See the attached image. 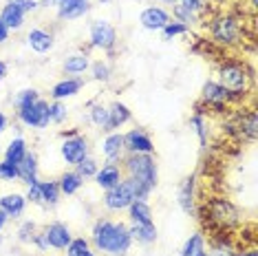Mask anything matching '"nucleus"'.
Returning <instances> with one entry per match:
<instances>
[{
	"instance_id": "6ab92c4d",
	"label": "nucleus",
	"mask_w": 258,
	"mask_h": 256,
	"mask_svg": "<svg viewBox=\"0 0 258 256\" xmlns=\"http://www.w3.org/2000/svg\"><path fill=\"white\" fill-rule=\"evenodd\" d=\"M82 86H84V80L82 78H64L57 84H53V89H51V97L57 100V102L69 100V97L78 95Z\"/></svg>"
},
{
	"instance_id": "c03bdc74",
	"label": "nucleus",
	"mask_w": 258,
	"mask_h": 256,
	"mask_svg": "<svg viewBox=\"0 0 258 256\" xmlns=\"http://www.w3.org/2000/svg\"><path fill=\"white\" fill-rule=\"evenodd\" d=\"M9 40V29H7V25H5L3 20H0V44H5Z\"/></svg>"
},
{
	"instance_id": "72a5a7b5",
	"label": "nucleus",
	"mask_w": 258,
	"mask_h": 256,
	"mask_svg": "<svg viewBox=\"0 0 258 256\" xmlns=\"http://www.w3.org/2000/svg\"><path fill=\"white\" fill-rule=\"evenodd\" d=\"M40 100V93L36 89H25V91H20V93H16V97H14V106L16 108H25V106H31L33 102H38Z\"/></svg>"
},
{
	"instance_id": "f03ea898",
	"label": "nucleus",
	"mask_w": 258,
	"mask_h": 256,
	"mask_svg": "<svg viewBox=\"0 0 258 256\" xmlns=\"http://www.w3.org/2000/svg\"><path fill=\"white\" fill-rule=\"evenodd\" d=\"M201 221L210 228L214 236H227L234 228H238L243 223V214H240L238 206L234 201H230L227 197H212L205 199L199 208Z\"/></svg>"
},
{
	"instance_id": "4468645a",
	"label": "nucleus",
	"mask_w": 258,
	"mask_h": 256,
	"mask_svg": "<svg viewBox=\"0 0 258 256\" xmlns=\"http://www.w3.org/2000/svg\"><path fill=\"white\" fill-rule=\"evenodd\" d=\"M102 155L106 157V161H113V164H121L126 155L124 148V135L121 133H108L106 139L102 142Z\"/></svg>"
},
{
	"instance_id": "aec40b11",
	"label": "nucleus",
	"mask_w": 258,
	"mask_h": 256,
	"mask_svg": "<svg viewBox=\"0 0 258 256\" xmlns=\"http://www.w3.org/2000/svg\"><path fill=\"white\" fill-rule=\"evenodd\" d=\"M27 42L29 46H31V51H36V53H49L51 49H53L55 40L53 36H51L49 31H44V29H31V31L27 33Z\"/></svg>"
},
{
	"instance_id": "4c0bfd02",
	"label": "nucleus",
	"mask_w": 258,
	"mask_h": 256,
	"mask_svg": "<svg viewBox=\"0 0 258 256\" xmlns=\"http://www.w3.org/2000/svg\"><path fill=\"white\" fill-rule=\"evenodd\" d=\"M38 232V225L33 223V221H25V223L18 228V232H16V238H18L20 243H31L33 236H36Z\"/></svg>"
},
{
	"instance_id": "473e14b6",
	"label": "nucleus",
	"mask_w": 258,
	"mask_h": 256,
	"mask_svg": "<svg viewBox=\"0 0 258 256\" xmlns=\"http://www.w3.org/2000/svg\"><path fill=\"white\" fill-rule=\"evenodd\" d=\"M190 31L185 25H181V22L177 20H170L166 27L161 29V38L166 40V42H170V40H174V38H179V36H185V33Z\"/></svg>"
},
{
	"instance_id": "f3484780",
	"label": "nucleus",
	"mask_w": 258,
	"mask_h": 256,
	"mask_svg": "<svg viewBox=\"0 0 258 256\" xmlns=\"http://www.w3.org/2000/svg\"><path fill=\"white\" fill-rule=\"evenodd\" d=\"M0 210L7 214L9 219H18L27 210V197L20 192H11V195L0 197Z\"/></svg>"
},
{
	"instance_id": "20e7f679",
	"label": "nucleus",
	"mask_w": 258,
	"mask_h": 256,
	"mask_svg": "<svg viewBox=\"0 0 258 256\" xmlns=\"http://www.w3.org/2000/svg\"><path fill=\"white\" fill-rule=\"evenodd\" d=\"M124 177L133 183L137 199H148L157 185V164L152 155H124L121 159Z\"/></svg>"
},
{
	"instance_id": "e433bc0d",
	"label": "nucleus",
	"mask_w": 258,
	"mask_h": 256,
	"mask_svg": "<svg viewBox=\"0 0 258 256\" xmlns=\"http://www.w3.org/2000/svg\"><path fill=\"white\" fill-rule=\"evenodd\" d=\"M49 115H51V124H62V121L69 117V110L64 106V102L53 100L49 104Z\"/></svg>"
},
{
	"instance_id": "2f4dec72",
	"label": "nucleus",
	"mask_w": 258,
	"mask_h": 256,
	"mask_svg": "<svg viewBox=\"0 0 258 256\" xmlns=\"http://www.w3.org/2000/svg\"><path fill=\"white\" fill-rule=\"evenodd\" d=\"M89 119L93 126L102 128V131H108V106H104V104H91Z\"/></svg>"
},
{
	"instance_id": "393cba45",
	"label": "nucleus",
	"mask_w": 258,
	"mask_h": 256,
	"mask_svg": "<svg viewBox=\"0 0 258 256\" xmlns=\"http://www.w3.org/2000/svg\"><path fill=\"white\" fill-rule=\"evenodd\" d=\"M18 179H22L25 183L38 179V157L33 153H27V157L18 164Z\"/></svg>"
},
{
	"instance_id": "a878e982",
	"label": "nucleus",
	"mask_w": 258,
	"mask_h": 256,
	"mask_svg": "<svg viewBox=\"0 0 258 256\" xmlns=\"http://www.w3.org/2000/svg\"><path fill=\"white\" fill-rule=\"evenodd\" d=\"M57 185H60V192H62V195L71 197V195H75V192H80V188L84 185V179H82L75 170H69V172H64L62 177H60Z\"/></svg>"
},
{
	"instance_id": "ddd939ff",
	"label": "nucleus",
	"mask_w": 258,
	"mask_h": 256,
	"mask_svg": "<svg viewBox=\"0 0 258 256\" xmlns=\"http://www.w3.org/2000/svg\"><path fill=\"white\" fill-rule=\"evenodd\" d=\"M139 22H142V27L146 31H161L170 22V14L163 7L152 5V7H146L142 14H139Z\"/></svg>"
},
{
	"instance_id": "0eeeda50",
	"label": "nucleus",
	"mask_w": 258,
	"mask_h": 256,
	"mask_svg": "<svg viewBox=\"0 0 258 256\" xmlns=\"http://www.w3.org/2000/svg\"><path fill=\"white\" fill-rule=\"evenodd\" d=\"M18 119L22 126L27 128H46L51 124V115H49V102L40 97L38 102H33L31 106H25L18 110Z\"/></svg>"
},
{
	"instance_id": "a19ab883",
	"label": "nucleus",
	"mask_w": 258,
	"mask_h": 256,
	"mask_svg": "<svg viewBox=\"0 0 258 256\" xmlns=\"http://www.w3.org/2000/svg\"><path fill=\"white\" fill-rule=\"evenodd\" d=\"M27 203H33V206H42V192H40V179L27 183Z\"/></svg>"
},
{
	"instance_id": "603ef678",
	"label": "nucleus",
	"mask_w": 258,
	"mask_h": 256,
	"mask_svg": "<svg viewBox=\"0 0 258 256\" xmlns=\"http://www.w3.org/2000/svg\"><path fill=\"white\" fill-rule=\"evenodd\" d=\"M84 256H95V252H93V249H91V252H86Z\"/></svg>"
},
{
	"instance_id": "ea45409f",
	"label": "nucleus",
	"mask_w": 258,
	"mask_h": 256,
	"mask_svg": "<svg viewBox=\"0 0 258 256\" xmlns=\"http://www.w3.org/2000/svg\"><path fill=\"white\" fill-rule=\"evenodd\" d=\"M0 179L3 181H16L18 179V164H11L7 159L0 161Z\"/></svg>"
},
{
	"instance_id": "5701e85b",
	"label": "nucleus",
	"mask_w": 258,
	"mask_h": 256,
	"mask_svg": "<svg viewBox=\"0 0 258 256\" xmlns=\"http://www.w3.org/2000/svg\"><path fill=\"white\" fill-rule=\"evenodd\" d=\"M190 126L195 128V133H197V137H199V144H201V148H208V142H210V133H208V113L197 106L195 115L190 117Z\"/></svg>"
},
{
	"instance_id": "9b49d317",
	"label": "nucleus",
	"mask_w": 258,
	"mask_h": 256,
	"mask_svg": "<svg viewBox=\"0 0 258 256\" xmlns=\"http://www.w3.org/2000/svg\"><path fill=\"white\" fill-rule=\"evenodd\" d=\"M42 234L46 238V243H49L51 249H67V245L71 243V230H69V225H64L62 221H53V223L44 225Z\"/></svg>"
},
{
	"instance_id": "2eb2a0df",
	"label": "nucleus",
	"mask_w": 258,
	"mask_h": 256,
	"mask_svg": "<svg viewBox=\"0 0 258 256\" xmlns=\"http://www.w3.org/2000/svg\"><path fill=\"white\" fill-rule=\"evenodd\" d=\"M177 201L181 206V210L185 214H195L197 212V177L183 179V183L179 185V195H177Z\"/></svg>"
},
{
	"instance_id": "4be33fe9",
	"label": "nucleus",
	"mask_w": 258,
	"mask_h": 256,
	"mask_svg": "<svg viewBox=\"0 0 258 256\" xmlns=\"http://www.w3.org/2000/svg\"><path fill=\"white\" fill-rule=\"evenodd\" d=\"M131 117H133V113H131V108H128L124 102H113L108 106V133H113L115 128L128 124Z\"/></svg>"
},
{
	"instance_id": "6e6552de",
	"label": "nucleus",
	"mask_w": 258,
	"mask_h": 256,
	"mask_svg": "<svg viewBox=\"0 0 258 256\" xmlns=\"http://www.w3.org/2000/svg\"><path fill=\"white\" fill-rule=\"evenodd\" d=\"M91 46L93 49H102V51H113L117 44V31L108 20H95L91 25L89 31Z\"/></svg>"
},
{
	"instance_id": "58836bf2",
	"label": "nucleus",
	"mask_w": 258,
	"mask_h": 256,
	"mask_svg": "<svg viewBox=\"0 0 258 256\" xmlns=\"http://www.w3.org/2000/svg\"><path fill=\"white\" fill-rule=\"evenodd\" d=\"M91 71H93V78H95L97 82H108L110 80V67H108V62H104V60L93 62Z\"/></svg>"
},
{
	"instance_id": "de8ad7c7",
	"label": "nucleus",
	"mask_w": 258,
	"mask_h": 256,
	"mask_svg": "<svg viewBox=\"0 0 258 256\" xmlns=\"http://www.w3.org/2000/svg\"><path fill=\"white\" fill-rule=\"evenodd\" d=\"M5 75H7V64L0 60V80H5Z\"/></svg>"
},
{
	"instance_id": "423d86ee",
	"label": "nucleus",
	"mask_w": 258,
	"mask_h": 256,
	"mask_svg": "<svg viewBox=\"0 0 258 256\" xmlns=\"http://www.w3.org/2000/svg\"><path fill=\"white\" fill-rule=\"evenodd\" d=\"M137 199L135 197V190H133V183L124 177L115 188H110L104 192V206L106 210L110 212H119V210H128V206Z\"/></svg>"
},
{
	"instance_id": "cd10ccee",
	"label": "nucleus",
	"mask_w": 258,
	"mask_h": 256,
	"mask_svg": "<svg viewBox=\"0 0 258 256\" xmlns=\"http://www.w3.org/2000/svg\"><path fill=\"white\" fill-rule=\"evenodd\" d=\"M27 153H29L27 142L22 137H16V139H11L7 150H5V159L11 161V164H20V161L27 157Z\"/></svg>"
},
{
	"instance_id": "412c9836",
	"label": "nucleus",
	"mask_w": 258,
	"mask_h": 256,
	"mask_svg": "<svg viewBox=\"0 0 258 256\" xmlns=\"http://www.w3.org/2000/svg\"><path fill=\"white\" fill-rule=\"evenodd\" d=\"M25 16H27L25 11H22L16 3H11V0L3 7V11H0V20L7 25L9 31H11V29H14V31L22 29V25H25Z\"/></svg>"
},
{
	"instance_id": "dca6fc26",
	"label": "nucleus",
	"mask_w": 258,
	"mask_h": 256,
	"mask_svg": "<svg viewBox=\"0 0 258 256\" xmlns=\"http://www.w3.org/2000/svg\"><path fill=\"white\" fill-rule=\"evenodd\" d=\"M91 11V0H60L57 18L60 20H78Z\"/></svg>"
},
{
	"instance_id": "79ce46f5",
	"label": "nucleus",
	"mask_w": 258,
	"mask_h": 256,
	"mask_svg": "<svg viewBox=\"0 0 258 256\" xmlns=\"http://www.w3.org/2000/svg\"><path fill=\"white\" fill-rule=\"evenodd\" d=\"M11 3H16L18 7L25 11V14H31V11H36L40 5H38V0H11Z\"/></svg>"
},
{
	"instance_id": "37998d69",
	"label": "nucleus",
	"mask_w": 258,
	"mask_h": 256,
	"mask_svg": "<svg viewBox=\"0 0 258 256\" xmlns=\"http://www.w3.org/2000/svg\"><path fill=\"white\" fill-rule=\"evenodd\" d=\"M33 245H36L40 252H46V249H49V243H46V238H44V234L42 232H36V236H33Z\"/></svg>"
},
{
	"instance_id": "f8f14e48",
	"label": "nucleus",
	"mask_w": 258,
	"mask_h": 256,
	"mask_svg": "<svg viewBox=\"0 0 258 256\" xmlns=\"http://www.w3.org/2000/svg\"><path fill=\"white\" fill-rule=\"evenodd\" d=\"M93 179H95V183L102 190H110V188H115L121 179H124V168H121V164L106 161L102 168H97V172H95V177Z\"/></svg>"
},
{
	"instance_id": "7ed1b4c3",
	"label": "nucleus",
	"mask_w": 258,
	"mask_h": 256,
	"mask_svg": "<svg viewBox=\"0 0 258 256\" xmlns=\"http://www.w3.org/2000/svg\"><path fill=\"white\" fill-rule=\"evenodd\" d=\"M91 241L99 252L108 256H126L133 245L131 230L121 221H110V219H99L93 225Z\"/></svg>"
},
{
	"instance_id": "c9c22d12",
	"label": "nucleus",
	"mask_w": 258,
	"mask_h": 256,
	"mask_svg": "<svg viewBox=\"0 0 258 256\" xmlns=\"http://www.w3.org/2000/svg\"><path fill=\"white\" fill-rule=\"evenodd\" d=\"M97 168L99 166H97V161L93 159V157H84V159L75 166V172H78L82 179H93L95 177V172H97Z\"/></svg>"
},
{
	"instance_id": "864d4df0",
	"label": "nucleus",
	"mask_w": 258,
	"mask_h": 256,
	"mask_svg": "<svg viewBox=\"0 0 258 256\" xmlns=\"http://www.w3.org/2000/svg\"><path fill=\"white\" fill-rule=\"evenodd\" d=\"M201 256H210V254H208V252H203V254H201Z\"/></svg>"
},
{
	"instance_id": "8fccbe9b",
	"label": "nucleus",
	"mask_w": 258,
	"mask_h": 256,
	"mask_svg": "<svg viewBox=\"0 0 258 256\" xmlns=\"http://www.w3.org/2000/svg\"><path fill=\"white\" fill-rule=\"evenodd\" d=\"M161 3H163V5H177L179 0H161Z\"/></svg>"
},
{
	"instance_id": "49530a36",
	"label": "nucleus",
	"mask_w": 258,
	"mask_h": 256,
	"mask_svg": "<svg viewBox=\"0 0 258 256\" xmlns=\"http://www.w3.org/2000/svg\"><path fill=\"white\" fill-rule=\"evenodd\" d=\"M7 221H9V217H7V214H5L3 210H0V232H3V228L7 225Z\"/></svg>"
},
{
	"instance_id": "a18cd8bd",
	"label": "nucleus",
	"mask_w": 258,
	"mask_h": 256,
	"mask_svg": "<svg viewBox=\"0 0 258 256\" xmlns=\"http://www.w3.org/2000/svg\"><path fill=\"white\" fill-rule=\"evenodd\" d=\"M7 124H9L7 115H5V113H0V135H3V133H5V128H7Z\"/></svg>"
},
{
	"instance_id": "f704fd0d",
	"label": "nucleus",
	"mask_w": 258,
	"mask_h": 256,
	"mask_svg": "<svg viewBox=\"0 0 258 256\" xmlns=\"http://www.w3.org/2000/svg\"><path fill=\"white\" fill-rule=\"evenodd\" d=\"M86 252H91V241L84 236L71 238V243L67 245V256H84Z\"/></svg>"
},
{
	"instance_id": "c756f323",
	"label": "nucleus",
	"mask_w": 258,
	"mask_h": 256,
	"mask_svg": "<svg viewBox=\"0 0 258 256\" xmlns=\"http://www.w3.org/2000/svg\"><path fill=\"white\" fill-rule=\"evenodd\" d=\"M40 192H42V206L46 208H55L57 201H60V185L57 181H40Z\"/></svg>"
},
{
	"instance_id": "c85d7f7f",
	"label": "nucleus",
	"mask_w": 258,
	"mask_h": 256,
	"mask_svg": "<svg viewBox=\"0 0 258 256\" xmlns=\"http://www.w3.org/2000/svg\"><path fill=\"white\" fill-rule=\"evenodd\" d=\"M205 252V236L201 232H195V234L187 236V241L183 243L179 256H201Z\"/></svg>"
},
{
	"instance_id": "a211bd4d",
	"label": "nucleus",
	"mask_w": 258,
	"mask_h": 256,
	"mask_svg": "<svg viewBox=\"0 0 258 256\" xmlns=\"http://www.w3.org/2000/svg\"><path fill=\"white\" fill-rule=\"evenodd\" d=\"M128 219H131L133 225H150V223H155L150 203L146 199H135L131 206H128Z\"/></svg>"
},
{
	"instance_id": "09e8293b",
	"label": "nucleus",
	"mask_w": 258,
	"mask_h": 256,
	"mask_svg": "<svg viewBox=\"0 0 258 256\" xmlns=\"http://www.w3.org/2000/svg\"><path fill=\"white\" fill-rule=\"evenodd\" d=\"M42 5H44V7H57V5H60V0H42Z\"/></svg>"
},
{
	"instance_id": "39448f33",
	"label": "nucleus",
	"mask_w": 258,
	"mask_h": 256,
	"mask_svg": "<svg viewBox=\"0 0 258 256\" xmlns=\"http://www.w3.org/2000/svg\"><path fill=\"white\" fill-rule=\"evenodd\" d=\"M245 38V22L236 14H212L210 16V42L219 49L238 46Z\"/></svg>"
},
{
	"instance_id": "3c124183",
	"label": "nucleus",
	"mask_w": 258,
	"mask_h": 256,
	"mask_svg": "<svg viewBox=\"0 0 258 256\" xmlns=\"http://www.w3.org/2000/svg\"><path fill=\"white\" fill-rule=\"evenodd\" d=\"M97 3H102V5H108V3H113V0H97Z\"/></svg>"
},
{
	"instance_id": "b1692460",
	"label": "nucleus",
	"mask_w": 258,
	"mask_h": 256,
	"mask_svg": "<svg viewBox=\"0 0 258 256\" xmlns=\"http://www.w3.org/2000/svg\"><path fill=\"white\" fill-rule=\"evenodd\" d=\"M89 69H91V60L86 53H73L64 60V73L73 75V78H78V75L89 71Z\"/></svg>"
},
{
	"instance_id": "1a4fd4ad",
	"label": "nucleus",
	"mask_w": 258,
	"mask_h": 256,
	"mask_svg": "<svg viewBox=\"0 0 258 256\" xmlns=\"http://www.w3.org/2000/svg\"><path fill=\"white\" fill-rule=\"evenodd\" d=\"M89 139H86L84 135H69L67 139L62 142V146H60V155H62V159L67 161V164H71V166H78L84 157H89Z\"/></svg>"
},
{
	"instance_id": "7c9ffc66",
	"label": "nucleus",
	"mask_w": 258,
	"mask_h": 256,
	"mask_svg": "<svg viewBox=\"0 0 258 256\" xmlns=\"http://www.w3.org/2000/svg\"><path fill=\"white\" fill-rule=\"evenodd\" d=\"M179 7L181 9H185L187 14H192V16H197L199 20H205L208 18V9H210V3L208 0H179Z\"/></svg>"
},
{
	"instance_id": "bb28decb",
	"label": "nucleus",
	"mask_w": 258,
	"mask_h": 256,
	"mask_svg": "<svg viewBox=\"0 0 258 256\" xmlns=\"http://www.w3.org/2000/svg\"><path fill=\"white\" fill-rule=\"evenodd\" d=\"M131 238L137 243H142V245H150V243L157 241V228L155 223L150 225H131Z\"/></svg>"
},
{
	"instance_id": "f257e3e1",
	"label": "nucleus",
	"mask_w": 258,
	"mask_h": 256,
	"mask_svg": "<svg viewBox=\"0 0 258 256\" xmlns=\"http://www.w3.org/2000/svg\"><path fill=\"white\" fill-rule=\"evenodd\" d=\"M216 78V82L232 95L234 104L245 102V97H254V69L245 60L223 57Z\"/></svg>"
},
{
	"instance_id": "9d476101",
	"label": "nucleus",
	"mask_w": 258,
	"mask_h": 256,
	"mask_svg": "<svg viewBox=\"0 0 258 256\" xmlns=\"http://www.w3.org/2000/svg\"><path fill=\"white\" fill-rule=\"evenodd\" d=\"M124 148L128 155H152L155 144L142 128H135V131L124 135Z\"/></svg>"
}]
</instances>
